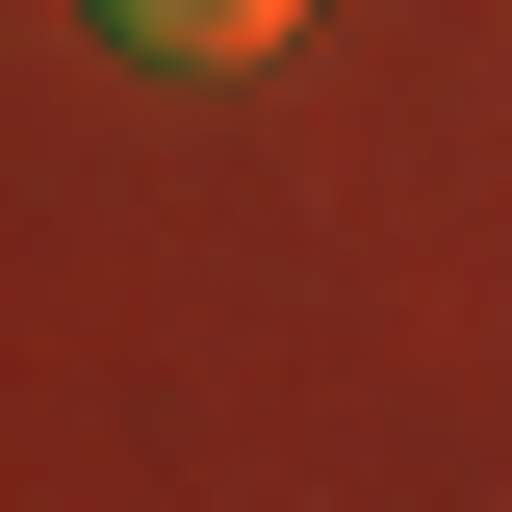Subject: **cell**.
<instances>
[{"label":"cell","instance_id":"obj_1","mask_svg":"<svg viewBox=\"0 0 512 512\" xmlns=\"http://www.w3.org/2000/svg\"><path fill=\"white\" fill-rule=\"evenodd\" d=\"M308 26V0H103V52H154V77H256Z\"/></svg>","mask_w":512,"mask_h":512}]
</instances>
